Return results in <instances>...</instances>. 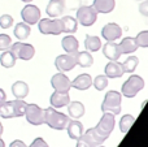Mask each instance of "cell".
<instances>
[{
	"mask_svg": "<svg viewBox=\"0 0 148 147\" xmlns=\"http://www.w3.org/2000/svg\"><path fill=\"white\" fill-rule=\"evenodd\" d=\"M134 121H135V117L131 116V115H125L123 117H121V120H120V130H121V133L126 134V133L130 130V128L133 126Z\"/></svg>",
	"mask_w": 148,
	"mask_h": 147,
	"instance_id": "31",
	"label": "cell"
},
{
	"mask_svg": "<svg viewBox=\"0 0 148 147\" xmlns=\"http://www.w3.org/2000/svg\"><path fill=\"white\" fill-rule=\"evenodd\" d=\"M65 129L68 130V135H69L70 139H75V141L84 133L83 124L81 121H78V120H69Z\"/></svg>",
	"mask_w": 148,
	"mask_h": 147,
	"instance_id": "17",
	"label": "cell"
},
{
	"mask_svg": "<svg viewBox=\"0 0 148 147\" xmlns=\"http://www.w3.org/2000/svg\"><path fill=\"white\" fill-rule=\"evenodd\" d=\"M10 51L12 54L16 56V59L20 60H31L35 55V48H34L33 44L29 43H22V42H16V43H12L10 46Z\"/></svg>",
	"mask_w": 148,
	"mask_h": 147,
	"instance_id": "7",
	"label": "cell"
},
{
	"mask_svg": "<svg viewBox=\"0 0 148 147\" xmlns=\"http://www.w3.org/2000/svg\"><path fill=\"white\" fill-rule=\"evenodd\" d=\"M118 46H120L121 54H126V55L133 54V52H135L138 49V44L135 42V38H130V36L123 38Z\"/></svg>",
	"mask_w": 148,
	"mask_h": 147,
	"instance_id": "25",
	"label": "cell"
},
{
	"mask_svg": "<svg viewBox=\"0 0 148 147\" xmlns=\"http://www.w3.org/2000/svg\"><path fill=\"white\" fill-rule=\"evenodd\" d=\"M21 1H23V3H31L33 0H21Z\"/></svg>",
	"mask_w": 148,
	"mask_h": 147,
	"instance_id": "42",
	"label": "cell"
},
{
	"mask_svg": "<svg viewBox=\"0 0 148 147\" xmlns=\"http://www.w3.org/2000/svg\"><path fill=\"white\" fill-rule=\"evenodd\" d=\"M97 147H104V146H101V145H100V146H97Z\"/></svg>",
	"mask_w": 148,
	"mask_h": 147,
	"instance_id": "43",
	"label": "cell"
},
{
	"mask_svg": "<svg viewBox=\"0 0 148 147\" xmlns=\"http://www.w3.org/2000/svg\"><path fill=\"white\" fill-rule=\"evenodd\" d=\"M51 85L55 89V91H60V93H69L72 89V81L68 78L62 72L56 73L53 77L51 78Z\"/></svg>",
	"mask_w": 148,
	"mask_h": 147,
	"instance_id": "11",
	"label": "cell"
},
{
	"mask_svg": "<svg viewBox=\"0 0 148 147\" xmlns=\"http://www.w3.org/2000/svg\"><path fill=\"white\" fill-rule=\"evenodd\" d=\"M114 115L113 113H109V112H104L103 117L100 119L99 124L94 128L95 132L97 133L99 137H101L104 141H107V138L110 135V133L113 132L114 129Z\"/></svg>",
	"mask_w": 148,
	"mask_h": 147,
	"instance_id": "4",
	"label": "cell"
},
{
	"mask_svg": "<svg viewBox=\"0 0 148 147\" xmlns=\"http://www.w3.org/2000/svg\"><path fill=\"white\" fill-rule=\"evenodd\" d=\"M97 12L95 10L94 7L90 5H82L77 10V21L81 23L82 26H92L96 22Z\"/></svg>",
	"mask_w": 148,
	"mask_h": 147,
	"instance_id": "8",
	"label": "cell"
},
{
	"mask_svg": "<svg viewBox=\"0 0 148 147\" xmlns=\"http://www.w3.org/2000/svg\"><path fill=\"white\" fill-rule=\"evenodd\" d=\"M77 65L75 63V55L66 54V55H60L55 60V67L60 70V72H69Z\"/></svg>",
	"mask_w": 148,
	"mask_h": 147,
	"instance_id": "13",
	"label": "cell"
},
{
	"mask_svg": "<svg viewBox=\"0 0 148 147\" xmlns=\"http://www.w3.org/2000/svg\"><path fill=\"white\" fill-rule=\"evenodd\" d=\"M103 54L107 59H109V61H117L120 59L121 54V49L118 43L116 42H107V43L103 46Z\"/></svg>",
	"mask_w": 148,
	"mask_h": 147,
	"instance_id": "14",
	"label": "cell"
},
{
	"mask_svg": "<svg viewBox=\"0 0 148 147\" xmlns=\"http://www.w3.org/2000/svg\"><path fill=\"white\" fill-rule=\"evenodd\" d=\"M139 12L144 17H148V0H143V3L139 4Z\"/></svg>",
	"mask_w": 148,
	"mask_h": 147,
	"instance_id": "37",
	"label": "cell"
},
{
	"mask_svg": "<svg viewBox=\"0 0 148 147\" xmlns=\"http://www.w3.org/2000/svg\"><path fill=\"white\" fill-rule=\"evenodd\" d=\"M75 63L82 68H90L94 64V57L88 51H82L75 54Z\"/></svg>",
	"mask_w": 148,
	"mask_h": 147,
	"instance_id": "26",
	"label": "cell"
},
{
	"mask_svg": "<svg viewBox=\"0 0 148 147\" xmlns=\"http://www.w3.org/2000/svg\"><path fill=\"white\" fill-rule=\"evenodd\" d=\"M3 130H4V129H3V125H1V122H0V135L3 134Z\"/></svg>",
	"mask_w": 148,
	"mask_h": 147,
	"instance_id": "41",
	"label": "cell"
},
{
	"mask_svg": "<svg viewBox=\"0 0 148 147\" xmlns=\"http://www.w3.org/2000/svg\"><path fill=\"white\" fill-rule=\"evenodd\" d=\"M135 42H136V44H138V47L148 48V30L140 31V33L135 36Z\"/></svg>",
	"mask_w": 148,
	"mask_h": 147,
	"instance_id": "33",
	"label": "cell"
},
{
	"mask_svg": "<svg viewBox=\"0 0 148 147\" xmlns=\"http://www.w3.org/2000/svg\"><path fill=\"white\" fill-rule=\"evenodd\" d=\"M143 87H144V80L140 76L134 74V76H130L129 80L122 85L121 93L126 98H134L139 91L143 90Z\"/></svg>",
	"mask_w": 148,
	"mask_h": 147,
	"instance_id": "5",
	"label": "cell"
},
{
	"mask_svg": "<svg viewBox=\"0 0 148 147\" xmlns=\"http://www.w3.org/2000/svg\"><path fill=\"white\" fill-rule=\"evenodd\" d=\"M12 94L16 99H25L29 94V85L23 81H16L12 85Z\"/></svg>",
	"mask_w": 148,
	"mask_h": 147,
	"instance_id": "22",
	"label": "cell"
},
{
	"mask_svg": "<svg viewBox=\"0 0 148 147\" xmlns=\"http://www.w3.org/2000/svg\"><path fill=\"white\" fill-rule=\"evenodd\" d=\"M23 116L26 117V121L31 125L39 126L44 124V109H42L38 104H27Z\"/></svg>",
	"mask_w": 148,
	"mask_h": 147,
	"instance_id": "9",
	"label": "cell"
},
{
	"mask_svg": "<svg viewBox=\"0 0 148 147\" xmlns=\"http://www.w3.org/2000/svg\"><path fill=\"white\" fill-rule=\"evenodd\" d=\"M84 47L88 52H96L101 48V41H100L99 36L87 35L84 38Z\"/></svg>",
	"mask_w": 148,
	"mask_h": 147,
	"instance_id": "28",
	"label": "cell"
},
{
	"mask_svg": "<svg viewBox=\"0 0 148 147\" xmlns=\"http://www.w3.org/2000/svg\"><path fill=\"white\" fill-rule=\"evenodd\" d=\"M29 147H49V146L43 138L39 137V138H35V139L33 141V143H31Z\"/></svg>",
	"mask_w": 148,
	"mask_h": 147,
	"instance_id": "36",
	"label": "cell"
},
{
	"mask_svg": "<svg viewBox=\"0 0 148 147\" xmlns=\"http://www.w3.org/2000/svg\"><path fill=\"white\" fill-rule=\"evenodd\" d=\"M75 147H77V146H75Z\"/></svg>",
	"mask_w": 148,
	"mask_h": 147,
	"instance_id": "45",
	"label": "cell"
},
{
	"mask_svg": "<svg viewBox=\"0 0 148 147\" xmlns=\"http://www.w3.org/2000/svg\"><path fill=\"white\" fill-rule=\"evenodd\" d=\"M92 83H94L95 89H96L97 91H103L108 86V77L105 74H99L92 81Z\"/></svg>",
	"mask_w": 148,
	"mask_h": 147,
	"instance_id": "32",
	"label": "cell"
},
{
	"mask_svg": "<svg viewBox=\"0 0 148 147\" xmlns=\"http://www.w3.org/2000/svg\"><path fill=\"white\" fill-rule=\"evenodd\" d=\"M121 104H122V94L118 91H108L104 96V100L101 104L103 112H109L113 115H120L121 112Z\"/></svg>",
	"mask_w": 148,
	"mask_h": 147,
	"instance_id": "3",
	"label": "cell"
},
{
	"mask_svg": "<svg viewBox=\"0 0 148 147\" xmlns=\"http://www.w3.org/2000/svg\"><path fill=\"white\" fill-rule=\"evenodd\" d=\"M138 1H140V0H138Z\"/></svg>",
	"mask_w": 148,
	"mask_h": 147,
	"instance_id": "44",
	"label": "cell"
},
{
	"mask_svg": "<svg viewBox=\"0 0 148 147\" xmlns=\"http://www.w3.org/2000/svg\"><path fill=\"white\" fill-rule=\"evenodd\" d=\"M30 33H31L30 25L25 23L23 21H22V22L16 23L14 30H13V34H14V36L17 39H20V41H25V39H27L29 35H30Z\"/></svg>",
	"mask_w": 148,
	"mask_h": 147,
	"instance_id": "24",
	"label": "cell"
},
{
	"mask_svg": "<svg viewBox=\"0 0 148 147\" xmlns=\"http://www.w3.org/2000/svg\"><path fill=\"white\" fill-rule=\"evenodd\" d=\"M92 7L95 8L97 13H103V14H107L110 13L116 7V0H94V4Z\"/></svg>",
	"mask_w": 148,
	"mask_h": 147,
	"instance_id": "19",
	"label": "cell"
},
{
	"mask_svg": "<svg viewBox=\"0 0 148 147\" xmlns=\"http://www.w3.org/2000/svg\"><path fill=\"white\" fill-rule=\"evenodd\" d=\"M38 27L44 35H59L62 33V22L59 18H42L38 22Z\"/></svg>",
	"mask_w": 148,
	"mask_h": 147,
	"instance_id": "6",
	"label": "cell"
},
{
	"mask_svg": "<svg viewBox=\"0 0 148 147\" xmlns=\"http://www.w3.org/2000/svg\"><path fill=\"white\" fill-rule=\"evenodd\" d=\"M105 76L108 78H118L123 76V69L122 64L117 61H109L105 65Z\"/></svg>",
	"mask_w": 148,
	"mask_h": 147,
	"instance_id": "20",
	"label": "cell"
},
{
	"mask_svg": "<svg viewBox=\"0 0 148 147\" xmlns=\"http://www.w3.org/2000/svg\"><path fill=\"white\" fill-rule=\"evenodd\" d=\"M62 22V33L66 34H74L78 27V21L72 16H64L61 18Z\"/></svg>",
	"mask_w": 148,
	"mask_h": 147,
	"instance_id": "27",
	"label": "cell"
},
{
	"mask_svg": "<svg viewBox=\"0 0 148 147\" xmlns=\"http://www.w3.org/2000/svg\"><path fill=\"white\" fill-rule=\"evenodd\" d=\"M68 115L69 117H72L73 120L81 119L84 115V106L81 102H70L68 104Z\"/></svg>",
	"mask_w": 148,
	"mask_h": 147,
	"instance_id": "23",
	"label": "cell"
},
{
	"mask_svg": "<svg viewBox=\"0 0 148 147\" xmlns=\"http://www.w3.org/2000/svg\"><path fill=\"white\" fill-rule=\"evenodd\" d=\"M0 147H5V143L3 141V138H0Z\"/></svg>",
	"mask_w": 148,
	"mask_h": 147,
	"instance_id": "40",
	"label": "cell"
},
{
	"mask_svg": "<svg viewBox=\"0 0 148 147\" xmlns=\"http://www.w3.org/2000/svg\"><path fill=\"white\" fill-rule=\"evenodd\" d=\"M121 35H122V29L116 22L107 23L101 30V36L107 42H116L117 39L121 38Z\"/></svg>",
	"mask_w": 148,
	"mask_h": 147,
	"instance_id": "12",
	"label": "cell"
},
{
	"mask_svg": "<svg viewBox=\"0 0 148 147\" xmlns=\"http://www.w3.org/2000/svg\"><path fill=\"white\" fill-rule=\"evenodd\" d=\"M64 8L65 5L62 0H49L46 7V12L51 18H57L64 13Z\"/></svg>",
	"mask_w": 148,
	"mask_h": 147,
	"instance_id": "16",
	"label": "cell"
},
{
	"mask_svg": "<svg viewBox=\"0 0 148 147\" xmlns=\"http://www.w3.org/2000/svg\"><path fill=\"white\" fill-rule=\"evenodd\" d=\"M69 122V117L66 115L57 112L53 107L44 109V124L55 130H64Z\"/></svg>",
	"mask_w": 148,
	"mask_h": 147,
	"instance_id": "2",
	"label": "cell"
},
{
	"mask_svg": "<svg viewBox=\"0 0 148 147\" xmlns=\"http://www.w3.org/2000/svg\"><path fill=\"white\" fill-rule=\"evenodd\" d=\"M21 17L23 22L27 25H35L40 20V9L36 5L26 4L21 10Z\"/></svg>",
	"mask_w": 148,
	"mask_h": 147,
	"instance_id": "10",
	"label": "cell"
},
{
	"mask_svg": "<svg viewBox=\"0 0 148 147\" xmlns=\"http://www.w3.org/2000/svg\"><path fill=\"white\" fill-rule=\"evenodd\" d=\"M61 44H62V48H64V51L66 52V54L75 55L77 52H78L79 43H78V39H77L74 35H66L65 38H62Z\"/></svg>",
	"mask_w": 148,
	"mask_h": 147,
	"instance_id": "21",
	"label": "cell"
},
{
	"mask_svg": "<svg viewBox=\"0 0 148 147\" xmlns=\"http://www.w3.org/2000/svg\"><path fill=\"white\" fill-rule=\"evenodd\" d=\"M91 86H92V78H91V76L87 74V73L79 74L75 80L72 81V87L77 89V90H81V91L88 90Z\"/></svg>",
	"mask_w": 148,
	"mask_h": 147,
	"instance_id": "18",
	"label": "cell"
},
{
	"mask_svg": "<svg viewBox=\"0 0 148 147\" xmlns=\"http://www.w3.org/2000/svg\"><path fill=\"white\" fill-rule=\"evenodd\" d=\"M12 46V39L8 34H0V51H7Z\"/></svg>",
	"mask_w": 148,
	"mask_h": 147,
	"instance_id": "34",
	"label": "cell"
},
{
	"mask_svg": "<svg viewBox=\"0 0 148 147\" xmlns=\"http://www.w3.org/2000/svg\"><path fill=\"white\" fill-rule=\"evenodd\" d=\"M139 65V59L136 56H129L125 60V63H122V69L123 73H134L136 69V67Z\"/></svg>",
	"mask_w": 148,
	"mask_h": 147,
	"instance_id": "30",
	"label": "cell"
},
{
	"mask_svg": "<svg viewBox=\"0 0 148 147\" xmlns=\"http://www.w3.org/2000/svg\"><path fill=\"white\" fill-rule=\"evenodd\" d=\"M27 103L23 99H14V100H5L0 103V117L3 119H14L25 115V109Z\"/></svg>",
	"mask_w": 148,
	"mask_h": 147,
	"instance_id": "1",
	"label": "cell"
},
{
	"mask_svg": "<svg viewBox=\"0 0 148 147\" xmlns=\"http://www.w3.org/2000/svg\"><path fill=\"white\" fill-rule=\"evenodd\" d=\"M12 25H13V17L10 14L0 16V27L1 29H9Z\"/></svg>",
	"mask_w": 148,
	"mask_h": 147,
	"instance_id": "35",
	"label": "cell"
},
{
	"mask_svg": "<svg viewBox=\"0 0 148 147\" xmlns=\"http://www.w3.org/2000/svg\"><path fill=\"white\" fill-rule=\"evenodd\" d=\"M16 56L12 54V51L10 49H7V51H3V54L0 55V65L4 68H7V69H9V68H13L16 64Z\"/></svg>",
	"mask_w": 148,
	"mask_h": 147,
	"instance_id": "29",
	"label": "cell"
},
{
	"mask_svg": "<svg viewBox=\"0 0 148 147\" xmlns=\"http://www.w3.org/2000/svg\"><path fill=\"white\" fill-rule=\"evenodd\" d=\"M9 147H27V146H26V145H25V142H22V141L16 139V141H13V142L10 143Z\"/></svg>",
	"mask_w": 148,
	"mask_h": 147,
	"instance_id": "38",
	"label": "cell"
},
{
	"mask_svg": "<svg viewBox=\"0 0 148 147\" xmlns=\"http://www.w3.org/2000/svg\"><path fill=\"white\" fill-rule=\"evenodd\" d=\"M5 100H7V94H5V91L3 89H0V103Z\"/></svg>",
	"mask_w": 148,
	"mask_h": 147,
	"instance_id": "39",
	"label": "cell"
},
{
	"mask_svg": "<svg viewBox=\"0 0 148 147\" xmlns=\"http://www.w3.org/2000/svg\"><path fill=\"white\" fill-rule=\"evenodd\" d=\"M49 103L53 108H62L66 107L70 103V96L69 93H60V91H55L49 98Z\"/></svg>",
	"mask_w": 148,
	"mask_h": 147,
	"instance_id": "15",
	"label": "cell"
}]
</instances>
